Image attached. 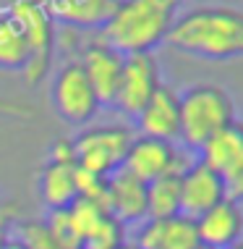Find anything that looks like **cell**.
Instances as JSON below:
<instances>
[{
  "label": "cell",
  "mask_w": 243,
  "mask_h": 249,
  "mask_svg": "<svg viewBox=\"0 0 243 249\" xmlns=\"http://www.w3.org/2000/svg\"><path fill=\"white\" fill-rule=\"evenodd\" d=\"M225 199V189L217 173H212L204 163L194 160L180 171V215L196 220L199 215L212 210Z\"/></svg>",
  "instance_id": "8fae6325"
},
{
  "label": "cell",
  "mask_w": 243,
  "mask_h": 249,
  "mask_svg": "<svg viewBox=\"0 0 243 249\" xmlns=\"http://www.w3.org/2000/svg\"><path fill=\"white\" fill-rule=\"evenodd\" d=\"M50 103L58 118L68 126H86L102 107L76 60H68L55 71L50 87Z\"/></svg>",
  "instance_id": "8992f818"
},
{
  "label": "cell",
  "mask_w": 243,
  "mask_h": 249,
  "mask_svg": "<svg viewBox=\"0 0 243 249\" xmlns=\"http://www.w3.org/2000/svg\"><path fill=\"white\" fill-rule=\"evenodd\" d=\"M13 21L21 26L26 45H29V63L21 71L26 84L34 87L47 76L52 66V50H55V24L47 13L42 0H16L11 5Z\"/></svg>",
  "instance_id": "277c9868"
},
{
  "label": "cell",
  "mask_w": 243,
  "mask_h": 249,
  "mask_svg": "<svg viewBox=\"0 0 243 249\" xmlns=\"http://www.w3.org/2000/svg\"><path fill=\"white\" fill-rule=\"evenodd\" d=\"M230 249H243V247H241V244H233V247H230Z\"/></svg>",
  "instance_id": "83f0119b"
},
{
  "label": "cell",
  "mask_w": 243,
  "mask_h": 249,
  "mask_svg": "<svg viewBox=\"0 0 243 249\" xmlns=\"http://www.w3.org/2000/svg\"><path fill=\"white\" fill-rule=\"evenodd\" d=\"M5 249H24V247H21V244H18V241H16V239H13V241H11V244H8V247H5Z\"/></svg>",
  "instance_id": "484cf974"
},
{
  "label": "cell",
  "mask_w": 243,
  "mask_h": 249,
  "mask_svg": "<svg viewBox=\"0 0 243 249\" xmlns=\"http://www.w3.org/2000/svg\"><path fill=\"white\" fill-rule=\"evenodd\" d=\"M199 163L217 173L225 189V199L241 202L243 197V131L238 121L214 134L199 150Z\"/></svg>",
  "instance_id": "ba28073f"
},
{
  "label": "cell",
  "mask_w": 243,
  "mask_h": 249,
  "mask_svg": "<svg viewBox=\"0 0 243 249\" xmlns=\"http://www.w3.org/2000/svg\"><path fill=\"white\" fill-rule=\"evenodd\" d=\"M13 239L24 249H73V247L60 244L45 228L42 220H21V223H16L13 226Z\"/></svg>",
  "instance_id": "44dd1931"
},
{
  "label": "cell",
  "mask_w": 243,
  "mask_h": 249,
  "mask_svg": "<svg viewBox=\"0 0 243 249\" xmlns=\"http://www.w3.org/2000/svg\"><path fill=\"white\" fill-rule=\"evenodd\" d=\"M73 168L65 163H47L42 165L37 176L39 199L47 205V210H68L76 202V184H73Z\"/></svg>",
  "instance_id": "e0dca14e"
},
{
  "label": "cell",
  "mask_w": 243,
  "mask_h": 249,
  "mask_svg": "<svg viewBox=\"0 0 243 249\" xmlns=\"http://www.w3.org/2000/svg\"><path fill=\"white\" fill-rule=\"evenodd\" d=\"M29 63V45L21 26L13 21L11 13H0V69L24 71Z\"/></svg>",
  "instance_id": "d6986e66"
},
{
  "label": "cell",
  "mask_w": 243,
  "mask_h": 249,
  "mask_svg": "<svg viewBox=\"0 0 243 249\" xmlns=\"http://www.w3.org/2000/svg\"><path fill=\"white\" fill-rule=\"evenodd\" d=\"M199 249H204V247H199Z\"/></svg>",
  "instance_id": "f546056e"
},
{
  "label": "cell",
  "mask_w": 243,
  "mask_h": 249,
  "mask_svg": "<svg viewBox=\"0 0 243 249\" xmlns=\"http://www.w3.org/2000/svg\"><path fill=\"white\" fill-rule=\"evenodd\" d=\"M105 210L126 228L139 226L141 220H146V184H141L123 168H118L115 173L107 176Z\"/></svg>",
  "instance_id": "4fadbf2b"
},
{
  "label": "cell",
  "mask_w": 243,
  "mask_h": 249,
  "mask_svg": "<svg viewBox=\"0 0 243 249\" xmlns=\"http://www.w3.org/2000/svg\"><path fill=\"white\" fill-rule=\"evenodd\" d=\"M76 63L81 66L84 76L89 79L99 105H110L113 95H115V87H118L123 55H120L118 50H113L102 37H94L84 45V50H81V55L76 58Z\"/></svg>",
  "instance_id": "30bf717a"
},
{
  "label": "cell",
  "mask_w": 243,
  "mask_h": 249,
  "mask_svg": "<svg viewBox=\"0 0 243 249\" xmlns=\"http://www.w3.org/2000/svg\"><path fill=\"white\" fill-rule=\"evenodd\" d=\"M13 241V220L8 210H0V249H5Z\"/></svg>",
  "instance_id": "d4e9b609"
},
{
  "label": "cell",
  "mask_w": 243,
  "mask_h": 249,
  "mask_svg": "<svg viewBox=\"0 0 243 249\" xmlns=\"http://www.w3.org/2000/svg\"><path fill=\"white\" fill-rule=\"evenodd\" d=\"M133 134L123 124H105L84 129L73 139V155H76V168L94 173V176L107 178L123 165Z\"/></svg>",
  "instance_id": "5b68a950"
},
{
  "label": "cell",
  "mask_w": 243,
  "mask_h": 249,
  "mask_svg": "<svg viewBox=\"0 0 243 249\" xmlns=\"http://www.w3.org/2000/svg\"><path fill=\"white\" fill-rule=\"evenodd\" d=\"M118 249H136V247H133V244H131V241H126V244H120Z\"/></svg>",
  "instance_id": "4316f807"
},
{
  "label": "cell",
  "mask_w": 243,
  "mask_h": 249,
  "mask_svg": "<svg viewBox=\"0 0 243 249\" xmlns=\"http://www.w3.org/2000/svg\"><path fill=\"white\" fill-rule=\"evenodd\" d=\"M160 84V63L152 53L123 55V66H120L118 87L110 107H115L126 118H136Z\"/></svg>",
  "instance_id": "52a82bcc"
},
{
  "label": "cell",
  "mask_w": 243,
  "mask_h": 249,
  "mask_svg": "<svg viewBox=\"0 0 243 249\" xmlns=\"http://www.w3.org/2000/svg\"><path fill=\"white\" fill-rule=\"evenodd\" d=\"M0 210H3V205H0Z\"/></svg>",
  "instance_id": "f1b7e54d"
},
{
  "label": "cell",
  "mask_w": 243,
  "mask_h": 249,
  "mask_svg": "<svg viewBox=\"0 0 243 249\" xmlns=\"http://www.w3.org/2000/svg\"><path fill=\"white\" fill-rule=\"evenodd\" d=\"M52 24L71 29H102L120 0H42Z\"/></svg>",
  "instance_id": "2e32d148"
},
{
  "label": "cell",
  "mask_w": 243,
  "mask_h": 249,
  "mask_svg": "<svg viewBox=\"0 0 243 249\" xmlns=\"http://www.w3.org/2000/svg\"><path fill=\"white\" fill-rule=\"evenodd\" d=\"M50 163H65L76 165V155H73V139H55L50 147Z\"/></svg>",
  "instance_id": "cb8c5ba5"
},
{
  "label": "cell",
  "mask_w": 243,
  "mask_h": 249,
  "mask_svg": "<svg viewBox=\"0 0 243 249\" xmlns=\"http://www.w3.org/2000/svg\"><path fill=\"white\" fill-rule=\"evenodd\" d=\"M73 184H76V197L81 199H92L105 205V189H107V178L94 176V173L84 171V168H73Z\"/></svg>",
  "instance_id": "603a6c76"
},
{
  "label": "cell",
  "mask_w": 243,
  "mask_h": 249,
  "mask_svg": "<svg viewBox=\"0 0 243 249\" xmlns=\"http://www.w3.org/2000/svg\"><path fill=\"white\" fill-rule=\"evenodd\" d=\"M194 223H196L199 244L204 249H230L233 244H241V233H243L241 202L222 199L212 210L199 215Z\"/></svg>",
  "instance_id": "9a60e30c"
},
{
  "label": "cell",
  "mask_w": 243,
  "mask_h": 249,
  "mask_svg": "<svg viewBox=\"0 0 243 249\" xmlns=\"http://www.w3.org/2000/svg\"><path fill=\"white\" fill-rule=\"evenodd\" d=\"M131 244L136 249H199L196 223L186 215H175L165 220H141L136 226Z\"/></svg>",
  "instance_id": "5bb4252c"
},
{
  "label": "cell",
  "mask_w": 243,
  "mask_h": 249,
  "mask_svg": "<svg viewBox=\"0 0 243 249\" xmlns=\"http://www.w3.org/2000/svg\"><path fill=\"white\" fill-rule=\"evenodd\" d=\"M126 231L128 228L123 223H118L115 218H105L94 231L81 241V249H118L120 244H126Z\"/></svg>",
  "instance_id": "7402d4cb"
},
{
  "label": "cell",
  "mask_w": 243,
  "mask_h": 249,
  "mask_svg": "<svg viewBox=\"0 0 243 249\" xmlns=\"http://www.w3.org/2000/svg\"><path fill=\"white\" fill-rule=\"evenodd\" d=\"M65 215H68L71 231H73V236H76V241H79V249H81V241L89 236L94 228L102 223L105 218H110L107 210H105V205L92 202V199H81V197H76V202L65 210Z\"/></svg>",
  "instance_id": "ffe728a7"
},
{
  "label": "cell",
  "mask_w": 243,
  "mask_h": 249,
  "mask_svg": "<svg viewBox=\"0 0 243 249\" xmlns=\"http://www.w3.org/2000/svg\"><path fill=\"white\" fill-rule=\"evenodd\" d=\"M180 103V144L188 150H201L214 134L235 124V105L233 97L222 87L214 84H196L188 87L183 95H178Z\"/></svg>",
  "instance_id": "3957f363"
},
{
  "label": "cell",
  "mask_w": 243,
  "mask_h": 249,
  "mask_svg": "<svg viewBox=\"0 0 243 249\" xmlns=\"http://www.w3.org/2000/svg\"><path fill=\"white\" fill-rule=\"evenodd\" d=\"M120 168L131 173L133 178H139L141 184H149V181L170 176V173H180L186 165L173 142H162V139L152 137H133Z\"/></svg>",
  "instance_id": "9c48e42d"
},
{
  "label": "cell",
  "mask_w": 243,
  "mask_h": 249,
  "mask_svg": "<svg viewBox=\"0 0 243 249\" xmlns=\"http://www.w3.org/2000/svg\"><path fill=\"white\" fill-rule=\"evenodd\" d=\"M183 0H120L102 29V37L120 55L152 53L165 42Z\"/></svg>",
  "instance_id": "7a4b0ae2"
},
{
  "label": "cell",
  "mask_w": 243,
  "mask_h": 249,
  "mask_svg": "<svg viewBox=\"0 0 243 249\" xmlns=\"http://www.w3.org/2000/svg\"><path fill=\"white\" fill-rule=\"evenodd\" d=\"M180 173H170L146 184V218L165 220L180 215Z\"/></svg>",
  "instance_id": "ac0fdd59"
},
{
  "label": "cell",
  "mask_w": 243,
  "mask_h": 249,
  "mask_svg": "<svg viewBox=\"0 0 243 249\" xmlns=\"http://www.w3.org/2000/svg\"><path fill=\"white\" fill-rule=\"evenodd\" d=\"M136 129L139 137H152L162 139V142H178L180 134V103H178V92L173 87L160 84L157 92L149 97V103L141 107V113L136 118Z\"/></svg>",
  "instance_id": "7c38bea8"
},
{
  "label": "cell",
  "mask_w": 243,
  "mask_h": 249,
  "mask_svg": "<svg viewBox=\"0 0 243 249\" xmlns=\"http://www.w3.org/2000/svg\"><path fill=\"white\" fill-rule=\"evenodd\" d=\"M165 42L194 58L238 60L243 53L241 13L227 5L194 8L175 18Z\"/></svg>",
  "instance_id": "6da1fadb"
}]
</instances>
